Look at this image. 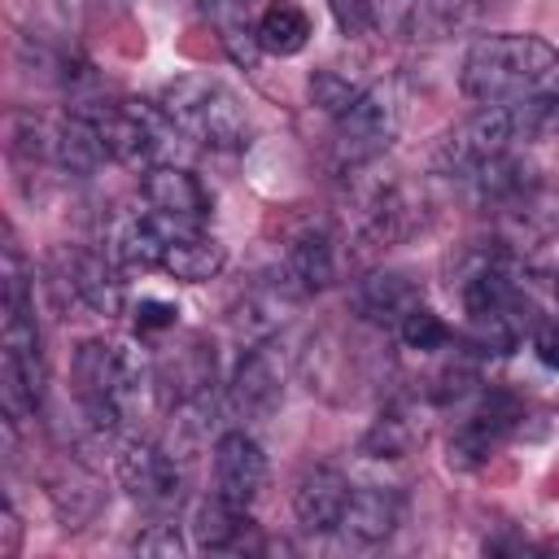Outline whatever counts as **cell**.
I'll return each mask as SVG.
<instances>
[{"label":"cell","instance_id":"1","mask_svg":"<svg viewBox=\"0 0 559 559\" xmlns=\"http://www.w3.org/2000/svg\"><path fill=\"white\" fill-rule=\"evenodd\" d=\"M559 74V52L542 35L498 31L480 35L459 70V87L476 105H511L542 92Z\"/></svg>","mask_w":559,"mask_h":559},{"label":"cell","instance_id":"2","mask_svg":"<svg viewBox=\"0 0 559 559\" xmlns=\"http://www.w3.org/2000/svg\"><path fill=\"white\" fill-rule=\"evenodd\" d=\"M4 332H0V393L13 424L35 415L44 397V345L31 306V280L17 245H4Z\"/></svg>","mask_w":559,"mask_h":559},{"label":"cell","instance_id":"3","mask_svg":"<svg viewBox=\"0 0 559 559\" xmlns=\"http://www.w3.org/2000/svg\"><path fill=\"white\" fill-rule=\"evenodd\" d=\"M162 109L175 131L192 135L205 148H245L249 144V109L240 96L205 74H183L162 87Z\"/></svg>","mask_w":559,"mask_h":559},{"label":"cell","instance_id":"4","mask_svg":"<svg viewBox=\"0 0 559 559\" xmlns=\"http://www.w3.org/2000/svg\"><path fill=\"white\" fill-rule=\"evenodd\" d=\"M70 371H74L79 406L96 428H114L122 419V406L144 384V358L131 345H109V341H83L74 349Z\"/></svg>","mask_w":559,"mask_h":559},{"label":"cell","instance_id":"5","mask_svg":"<svg viewBox=\"0 0 559 559\" xmlns=\"http://www.w3.org/2000/svg\"><path fill=\"white\" fill-rule=\"evenodd\" d=\"M96 122L105 148L114 162L122 166H157L162 148H166V135L175 131V122L166 118L162 105H144V100H105L96 109H79Z\"/></svg>","mask_w":559,"mask_h":559},{"label":"cell","instance_id":"6","mask_svg":"<svg viewBox=\"0 0 559 559\" xmlns=\"http://www.w3.org/2000/svg\"><path fill=\"white\" fill-rule=\"evenodd\" d=\"M511 140H520L515 105H480L441 140V166L454 175H476L485 162L502 157Z\"/></svg>","mask_w":559,"mask_h":559},{"label":"cell","instance_id":"7","mask_svg":"<svg viewBox=\"0 0 559 559\" xmlns=\"http://www.w3.org/2000/svg\"><path fill=\"white\" fill-rule=\"evenodd\" d=\"M118 480L148 511H170L179 502V493H183V476H179L175 459L162 445H148V441L122 445V454H118Z\"/></svg>","mask_w":559,"mask_h":559},{"label":"cell","instance_id":"8","mask_svg":"<svg viewBox=\"0 0 559 559\" xmlns=\"http://www.w3.org/2000/svg\"><path fill=\"white\" fill-rule=\"evenodd\" d=\"M336 122V148L345 162H367L384 153L397 135V105L384 92H362Z\"/></svg>","mask_w":559,"mask_h":559},{"label":"cell","instance_id":"9","mask_svg":"<svg viewBox=\"0 0 559 559\" xmlns=\"http://www.w3.org/2000/svg\"><path fill=\"white\" fill-rule=\"evenodd\" d=\"M266 485V454L262 445L236 428V432H223L218 445H214V493H223L227 502L236 507H249Z\"/></svg>","mask_w":559,"mask_h":559},{"label":"cell","instance_id":"10","mask_svg":"<svg viewBox=\"0 0 559 559\" xmlns=\"http://www.w3.org/2000/svg\"><path fill=\"white\" fill-rule=\"evenodd\" d=\"M140 188H144L148 210L162 214V218H170V223H179V227H201L210 218V192L183 166L157 162V166L144 170V183Z\"/></svg>","mask_w":559,"mask_h":559},{"label":"cell","instance_id":"11","mask_svg":"<svg viewBox=\"0 0 559 559\" xmlns=\"http://www.w3.org/2000/svg\"><path fill=\"white\" fill-rule=\"evenodd\" d=\"M515 419H520L515 397H507V393H489V397L459 424V432L450 437V463H459V467H476V463H485V459L507 441V432L515 428Z\"/></svg>","mask_w":559,"mask_h":559},{"label":"cell","instance_id":"12","mask_svg":"<svg viewBox=\"0 0 559 559\" xmlns=\"http://www.w3.org/2000/svg\"><path fill=\"white\" fill-rule=\"evenodd\" d=\"M349 480L336 472V467H306L293 485V515L306 533H332L341 528V515H345V502H349Z\"/></svg>","mask_w":559,"mask_h":559},{"label":"cell","instance_id":"13","mask_svg":"<svg viewBox=\"0 0 559 559\" xmlns=\"http://www.w3.org/2000/svg\"><path fill=\"white\" fill-rule=\"evenodd\" d=\"M284 397V367L271 349H249L231 376V406L240 419H271Z\"/></svg>","mask_w":559,"mask_h":559},{"label":"cell","instance_id":"14","mask_svg":"<svg viewBox=\"0 0 559 559\" xmlns=\"http://www.w3.org/2000/svg\"><path fill=\"white\" fill-rule=\"evenodd\" d=\"M192 542L201 550H262V542L253 533V520H249V507H236L223 493H210V498L197 502Z\"/></svg>","mask_w":559,"mask_h":559},{"label":"cell","instance_id":"15","mask_svg":"<svg viewBox=\"0 0 559 559\" xmlns=\"http://www.w3.org/2000/svg\"><path fill=\"white\" fill-rule=\"evenodd\" d=\"M415 306H419V284L402 271H376V275L358 280V288H354V310L367 323L397 328Z\"/></svg>","mask_w":559,"mask_h":559},{"label":"cell","instance_id":"16","mask_svg":"<svg viewBox=\"0 0 559 559\" xmlns=\"http://www.w3.org/2000/svg\"><path fill=\"white\" fill-rule=\"evenodd\" d=\"M397 524H402V498H397L393 489H380V485L349 489V502H345L341 528H345L354 542H362V546L389 542Z\"/></svg>","mask_w":559,"mask_h":559},{"label":"cell","instance_id":"17","mask_svg":"<svg viewBox=\"0 0 559 559\" xmlns=\"http://www.w3.org/2000/svg\"><path fill=\"white\" fill-rule=\"evenodd\" d=\"M66 284L96 314H118L122 310V280H118V266H114L109 253H74L66 262Z\"/></svg>","mask_w":559,"mask_h":559},{"label":"cell","instance_id":"18","mask_svg":"<svg viewBox=\"0 0 559 559\" xmlns=\"http://www.w3.org/2000/svg\"><path fill=\"white\" fill-rule=\"evenodd\" d=\"M336 280V240L328 227H306L288 245V284L297 293H323Z\"/></svg>","mask_w":559,"mask_h":559},{"label":"cell","instance_id":"19","mask_svg":"<svg viewBox=\"0 0 559 559\" xmlns=\"http://www.w3.org/2000/svg\"><path fill=\"white\" fill-rule=\"evenodd\" d=\"M253 44L271 57H297L310 44V13L293 0H271L253 22Z\"/></svg>","mask_w":559,"mask_h":559},{"label":"cell","instance_id":"20","mask_svg":"<svg viewBox=\"0 0 559 559\" xmlns=\"http://www.w3.org/2000/svg\"><path fill=\"white\" fill-rule=\"evenodd\" d=\"M48 148H52L57 166L70 175H92L109 157V148H105V140L87 114H70L57 131H48Z\"/></svg>","mask_w":559,"mask_h":559},{"label":"cell","instance_id":"21","mask_svg":"<svg viewBox=\"0 0 559 559\" xmlns=\"http://www.w3.org/2000/svg\"><path fill=\"white\" fill-rule=\"evenodd\" d=\"M223 266H227V249H223L214 236H205L201 227L179 231V236L166 245V258H162V271H170V275L183 280V284H205V280H214Z\"/></svg>","mask_w":559,"mask_h":559},{"label":"cell","instance_id":"22","mask_svg":"<svg viewBox=\"0 0 559 559\" xmlns=\"http://www.w3.org/2000/svg\"><path fill=\"white\" fill-rule=\"evenodd\" d=\"M520 301L502 310H476L467 314V349L480 358H502L520 345Z\"/></svg>","mask_w":559,"mask_h":559},{"label":"cell","instance_id":"23","mask_svg":"<svg viewBox=\"0 0 559 559\" xmlns=\"http://www.w3.org/2000/svg\"><path fill=\"white\" fill-rule=\"evenodd\" d=\"M162 380H166V389H170L179 402H192V397H201V393L214 384V354H210L201 341H192L188 349H179V354L162 367Z\"/></svg>","mask_w":559,"mask_h":559},{"label":"cell","instance_id":"24","mask_svg":"<svg viewBox=\"0 0 559 559\" xmlns=\"http://www.w3.org/2000/svg\"><path fill=\"white\" fill-rule=\"evenodd\" d=\"M397 336L406 341V349H419V354H432V349H445L450 345V328L437 310H428L424 301L397 323Z\"/></svg>","mask_w":559,"mask_h":559},{"label":"cell","instance_id":"25","mask_svg":"<svg viewBox=\"0 0 559 559\" xmlns=\"http://www.w3.org/2000/svg\"><path fill=\"white\" fill-rule=\"evenodd\" d=\"M310 105L314 109H323L328 118H341L358 96H362V87H354L345 74H336V70H314L310 74Z\"/></svg>","mask_w":559,"mask_h":559},{"label":"cell","instance_id":"26","mask_svg":"<svg viewBox=\"0 0 559 559\" xmlns=\"http://www.w3.org/2000/svg\"><path fill=\"white\" fill-rule=\"evenodd\" d=\"M411 441H415L411 424H406L397 411H389V415H380V419H376V428L367 432L362 450H367L371 459H402V454L411 450Z\"/></svg>","mask_w":559,"mask_h":559},{"label":"cell","instance_id":"27","mask_svg":"<svg viewBox=\"0 0 559 559\" xmlns=\"http://www.w3.org/2000/svg\"><path fill=\"white\" fill-rule=\"evenodd\" d=\"M135 550L140 555H179L183 550V537L175 524H148L140 537H135Z\"/></svg>","mask_w":559,"mask_h":559},{"label":"cell","instance_id":"28","mask_svg":"<svg viewBox=\"0 0 559 559\" xmlns=\"http://www.w3.org/2000/svg\"><path fill=\"white\" fill-rule=\"evenodd\" d=\"M175 301H162V297H144L135 306V328L140 332H162V328H175Z\"/></svg>","mask_w":559,"mask_h":559},{"label":"cell","instance_id":"29","mask_svg":"<svg viewBox=\"0 0 559 559\" xmlns=\"http://www.w3.org/2000/svg\"><path fill=\"white\" fill-rule=\"evenodd\" d=\"M533 354H537L542 367L559 371V323H542V328L533 332Z\"/></svg>","mask_w":559,"mask_h":559},{"label":"cell","instance_id":"30","mask_svg":"<svg viewBox=\"0 0 559 559\" xmlns=\"http://www.w3.org/2000/svg\"><path fill=\"white\" fill-rule=\"evenodd\" d=\"M0 559H13L17 555V542H22V524H17V515H13V507L4 502V515H0Z\"/></svg>","mask_w":559,"mask_h":559},{"label":"cell","instance_id":"31","mask_svg":"<svg viewBox=\"0 0 559 559\" xmlns=\"http://www.w3.org/2000/svg\"><path fill=\"white\" fill-rule=\"evenodd\" d=\"M376 0H332L341 26H367V13H371Z\"/></svg>","mask_w":559,"mask_h":559}]
</instances>
